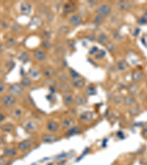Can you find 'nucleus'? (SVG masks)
I'll use <instances>...</instances> for the list:
<instances>
[{
	"mask_svg": "<svg viewBox=\"0 0 147 165\" xmlns=\"http://www.w3.org/2000/svg\"><path fill=\"white\" fill-rule=\"evenodd\" d=\"M19 151L17 148H15L13 146H5L3 148V154L7 158H14L17 156Z\"/></svg>",
	"mask_w": 147,
	"mask_h": 165,
	"instance_id": "obj_12",
	"label": "nucleus"
},
{
	"mask_svg": "<svg viewBox=\"0 0 147 165\" xmlns=\"http://www.w3.org/2000/svg\"><path fill=\"white\" fill-rule=\"evenodd\" d=\"M0 130L5 134H12L15 131V126L12 123H3L0 126Z\"/></svg>",
	"mask_w": 147,
	"mask_h": 165,
	"instance_id": "obj_17",
	"label": "nucleus"
},
{
	"mask_svg": "<svg viewBox=\"0 0 147 165\" xmlns=\"http://www.w3.org/2000/svg\"><path fill=\"white\" fill-rule=\"evenodd\" d=\"M12 30H13V32H16V33H19L22 31V27L18 24L14 23L13 26H12Z\"/></svg>",
	"mask_w": 147,
	"mask_h": 165,
	"instance_id": "obj_43",
	"label": "nucleus"
},
{
	"mask_svg": "<svg viewBox=\"0 0 147 165\" xmlns=\"http://www.w3.org/2000/svg\"><path fill=\"white\" fill-rule=\"evenodd\" d=\"M105 46H106V48L108 49L110 51H111V52H113V51H114L115 50V45H114L113 44H112V43H110V42H108V44L105 45Z\"/></svg>",
	"mask_w": 147,
	"mask_h": 165,
	"instance_id": "obj_44",
	"label": "nucleus"
},
{
	"mask_svg": "<svg viewBox=\"0 0 147 165\" xmlns=\"http://www.w3.org/2000/svg\"><path fill=\"white\" fill-rule=\"evenodd\" d=\"M76 4L74 2H67L63 6V11L66 13H72L76 10Z\"/></svg>",
	"mask_w": 147,
	"mask_h": 165,
	"instance_id": "obj_27",
	"label": "nucleus"
},
{
	"mask_svg": "<svg viewBox=\"0 0 147 165\" xmlns=\"http://www.w3.org/2000/svg\"><path fill=\"white\" fill-rule=\"evenodd\" d=\"M62 99H63V103L65 106L66 107H71L73 106L74 104V96L72 93H64L62 96Z\"/></svg>",
	"mask_w": 147,
	"mask_h": 165,
	"instance_id": "obj_14",
	"label": "nucleus"
},
{
	"mask_svg": "<svg viewBox=\"0 0 147 165\" xmlns=\"http://www.w3.org/2000/svg\"><path fill=\"white\" fill-rule=\"evenodd\" d=\"M42 74L47 79H52L57 75V73H56L55 69L54 68L47 66L42 70Z\"/></svg>",
	"mask_w": 147,
	"mask_h": 165,
	"instance_id": "obj_13",
	"label": "nucleus"
},
{
	"mask_svg": "<svg viewBox=\"0 0 147 165\" xmlns=\"http://www.w3.org/2000/svg\"><path fill=\"white\" fill-rule=\"evenodd\" d=\"M3 145H4V139H3L2 136L0 135V148H1Z\"/></svg>",
	"mask_w": 147,
	"mask_h": 165,
	"instance_id": "obj_51",
	"label": "nucleus"
},
{
	"mask_svg": "<svg viewBox=\"0 0 147 165\" xmlns=\"http://www.w3.org/2000/svg\"><path fill=\"white\" fill-rule=\"evenodd\" d=\"M7 87L6 86V84L2 81H0V96H3V93L7 90Z\"/></svg>",
	"mask_w": 147,
	"mask_h": 165,
	"instance_id": "obj_41",
	"label": "nucleus"
},
{
	"mask_svg": "<svg viewBox=\"0 0 147 165\" xmlns=\"http://www.w3.org/2000/svg\"><path fill=\"white\" fill-rule=\"evenodd\" d=\"M94 113L93 111H84L80 113L79 115V120L82 123H91L94 120Z\"/></svg>",
	"mask_w": 147,
	"mask_h": 165,
	"instance_id": "obj_4",
	"label": "nucleus"
},
{
	"mask_svg": "<svg viewBox=\"0 0 147 165\" xmlns=\"http://www.w3.org/2000/svg\"><path fill=\"white\" fill-rule=\"evenodd\" d=\"M29 59V56H28L27 53L26 52H23L20 54V56H19V60L22 61L23 62H27Z\"/></svg>",
	"mask_w": 147,
	"mask_h": 165,
	"instance_id": "obj_42",
	"label": "nucleus"
},
{
	"mask_svg": "<svg viewBox=\"0 0 147 165\" xmlns=\"http://www.w3.org/2000/svg\"><path fill=\"white\" fill-rule=\"evenodd\" d=\"M69 76L72 78V80H75V79H81V76L80 75V74L77 72L76 71L72 69V68H70L69 69Z\"/></svg>",
	"mask_w": 147,
	"mask_h": 165,
	"instance_id": "obj_37",
	"label": "nucleus"
},
{
	"mask_svg": "<svg viewBox=\"0 0 147 165\" xmlns=\"http://www.w3.org/2000/svg\"><path fill=\"white\" fill-rule=\"evenodd\" d=\"M22 126H23L25 131L29 134L35 133L39 129V123L37 120H34V119H29V120H25Z\"/></svg>",
	"mask_w": 147,
	"mask_h": 165,
	"instance_id": "obj_3",
	"label": "nucleus"
},
{
	"mask_svg": "<svg viewBox=\"0 0 147 165\" xmlns=\"http://www.w3.org/2000/svg\"><path fill=\"white\" fill-rule=\"evenodd\" d=\"M105 51H103V50H99V51L97 52V54L95 55V57H96V59H101L103 57H105Z\"/></svg>",
	"mask_w": 147,
	"mask_h": 165,
	"instance_id": "obj_45",
	"label": "nucleus"
},
{
	"mask_svg": "<svg viewBox=\"0 0 147 165\" xmlns=\"http://www.w3.org/2000/svg\"><path fill=\"white\" fill-rule=\"evenodd\" d=\"M116 7L120 11H128L132 7V4L130 1H118L116 4Z\"/></svg>",
	"mask_w": 147,
	"mask_h": 165,
	"instance_id": "obj_21",
	"label": "nucleus"
},
{
	"mask_svg": "<svg viewBox=\"0 0 147 165\" xmlns=\"http://www.w3.org/2000/svg\"><path fill=\"white\" fill-rule=\"evenodd\" d=\"M104 21V18L102 17V16H97L94 18V20H93V23L95 24L96 25H101Z\"/></svg>",
	"mask_w": 147,
	"mask_h": 165,
	"instance_id": "obj_40",
	"label": "nucleus"
},
{
	"mask_svg": "<svg viewBox=\"0 0 147 165\" xmlns=\"http://www.w3.org/2000/svg\"><path fill=\"white\" fill-rule=\"evenodd\" d=\"M144 79V74L141 71H134L132 74V79L133 82L138 83Z\"/></svg>",
	"mask_w": 147,
	"mask_h": 165,
	"instance_id": "obj_28",
	"label": "nucleus"
},
{
	"mask_svg": "<svg viewBox=\"0 0 147 165\" xmlns=\"http://www.w3.org/2000/svg\"><path fill=\"white\" fill-rule=\"evenodd\" d=\"M69 21L71 24L75 26H80V25H81L82 24V19L79 15L77 14L72 15V16H70Z\"/></svg>",
	"mask_w": 147,
	"mask_h": 165,
	"instance_id": "obj_24",
	"label": "nucleus"
},
{
	"mask_svg": "<svg viewBox=\"0 0 147 165\" xmlns=\"http://www.w3.org/2000/svg\"><path fill=\"white\" fill-rule=\"evenodd\" d=\"M4 45L3 44H1V42H0V54H1V52H2L3 51H4Z\"/></svg>",
	"mask_w": 147,
	"mask_h": 165,
	"instance_id": "obj_52",
	"label": "nucleus"
},
{
	"mask_svg": "<svg viewBox=\"0 0 147 165\" xmlns=\"http://www.w3.org/2000/svg\"><path fill=\"white\" fill-rule=\"evenodd\" d=\"M112 12V7L110 4H103L99 5L96 9V13L102 17H106L109 16Z\"/></svg>",
	"mask_w": 147,
	"mask_h": 165,
	"instance_id": "obj_6",
	"label": "nucleus"
},
{
	"mask_svg": "<svg viewBox=\"0 0 147 165\" xmlns=\"http://www.w3.org/2000/svg\"><path fill=\"white\" fill-rule=\"evenodd\" d=\"M99 51V50L96 47H93V48L91 49V50L90 51V54H95V55H96V54H97V52Z\"/></svg>",
	"mask_w": 147,
	"mask_h": 165,
	"instance_id": "obj_49",
	"label": "nucleus"
},
{
	"mask_svg": "<svg viewBox=\"0 0 147 165\" xmlns=\"http://www.w3.org/2000/svg\"><path fill=\"white\" fill-rule=\"evenodd\" d=\"M142 135H143V136H145V137H147V127L144 128V129H143V131H142Z\"/></svg>",
	"mask_w": 147,
	"mask_h": 165,
	"instance_id": "obj_50",
	"label": "nucleus"
},
{
	"mask_svg": "<svg viewBox=\"0 0 147 165\" xmlns=\"http://www.w3.org/2000/svg\"><path fill=\"white\" fill-rule=\"evenodd\" d=\"M98 42L102 45H106L109 41H108V38L107 36V35H105V33H101L100 35H99L97 38Z\"/></svg>",
	"mask_w": 147,
	"mask_h": 165,
	"instance_id": "obj_34",
	"label": "nucleus"
},
{
	"mask_svg": "<svg viewBox=\"0 0 147 165\" xmlns=\"http://www.w3.org/2000/svg\"><path fill=\"white\" fill-rule=\"evenodd\" d=\"M77 125V120L75 118L72 117H66L63 119L60 123V127L63 130H68V129H71L73 126Z\"/></svg>",
	"mask_w": 147,
	"mask_h": 165,
	"instance_id": "obj_8",
	"label": "nucleus"
},
{
	"mask_svg": "<svg viewBox=\"0 0 147 165\" xmlns=\"http://www.w3.org/2000/svg\"><path fill=\"white\" fill-rule=\"evenodd\" d=\"M96 87L93 84H90V85L87 86L85 89V92L84 94L87 97H89V96H92L96 95Z\"/></svg>",
	"mask_w": 147,
	"mask_h": 165,
	"instance_id": "obj_29",
	"label": "nucleus"
},
{
	"mask_svg": "<svg viewBox=\"0 0 147 165\" xmlns=\"http://www.w3.org/2000/svg\"><path fill=\"white\" fill-rule=\"evenodd\" d=\"M87 104V97L84 93H77L74 96V104L76 106H85Z\"/></svg>",
	"mask_w": 147,
	"mask_h": 165,
	"instance_id": "obj_7",
	"label": "nucleus"
},
{
	"mask_svg": "<svg viewBox=\"0 0 147 165\" xmlns=\"http://www.w3.org/2000/svg\"><path fill=\"white\" fill-rule=\"evenodd\" d=\"M57 88L60 90V92L63 93V94L64 93H72V87L70 84H68L67 82L61 83L60 82L58 84V85L57 86Z\"/></svg>",
	"mask_w": 147,
	"mask_h": 165,
	"instance_id": "obj_19",
	"label": "nucleus"
},
{
	"mask_svg": "<svg viewBox=\"0 0 147 165\" xmlns=\"http://www.w3.org/2000/svg\"><path fill=\"white\" fill-rule=\"evenodd\" d=\"M123 104H124L125 106H129V107H131V106L136 105V99L134 96L129 94L124 97V102H123Z\"/></svg>",
	"mask_w": 147,
	"mask_h": 165,
	"instance_id": "obj_23",
	"label": "nucleus"
},
{
	"mask_svg": "<svg viewBox=\"0 0 147 165\" xmlns=\"http://www.w3.org/2000/svg\"><path fill=\"white\" fill-rule=\"evenodd\" d=\"M46 129L49 133L57 134V132L60 131L61 127H60V123L57 121L54 120H50L46 124Z\"/></svg>",
	"mask_w": 147,
	"mask_h": 165,
	"instance_id": "obj_5",
	"label": "nucleus"
},
{
	"mask_svg": "<svg viewBox=\"0 0 147 165\" xmlns=\"http://www.w3.org/2000/svg\"><path fill=\"white\" fill-rule=\"evenodd\" d=\"M127 91L129 94L131 96H135L137 95L139 92V86L137 83L131 82L127 85Z\"/></svg>",
	"mask_w": 147,
	"mask_h": 165,
	"instance_id": "obj_20",
	"label": "nucleus"
},
{
	"mask_svg": "<svg viewBox=\"0 0 147 165\" xmlns=\"http://www.w3.org/2000/svg\"><path fill=\"white\" fill-rule=\"evenodd\" d=\"M9 159H10L7 158L5 156L0 157V165H6L9 161Z\"/></svg>",
	"mask_w": 147,
	"mask_h": 165,
	"instance_id": "obj_46",
	"label": "nucleus"
},
{
	"mask_svg": "<svg viewBox=\"0 0 147 165\" xmlns=\"http://www.w3.org/2000/svg\"><path fill=\"white\" fill-rule=\"evenodd\" d=\"M6 118H7V117H6L5 114L2 111H0V123H4L6 120Z\"/></svg>",
	"mask_w": 147,
	"mask_h": 165,
	"instance_id": "obj_47",
	"label": "nucleus"
},
{
	"mask_svg": "<svg viewBox=\"0 0 147 165\" xmlns=\"http://www.w3.org/2000/svg\"><path fill=\"white\" fill-rule=\"evenodd\" d=\"M71 85L74 87V88L77 89H82L85 87V81L83 80L82 79H79L72 80L71 81Z\"/></svg>",
	"mask_w": 147,
	"mask_h": 165,
	"instance_id": "obj_25",
	"label": "nucleus"
},
{
	"mask_svg": "<svg viewBox=\"0 0 147 165\" xmlns=\"http://www.w3.org/2000/svg\"><path fill=\"white\" fill-rule=\"evenodd\" d=\"M140 111H141L140 108H139L138 106L134 105V106L130 107V109H129V114H130V115L132 116V117H136V116L138 115Z\"/></svg>",
	"mask_w": 147,
	"mask_h": 165,
	"instance_id": "obj_33",
	"label": "nucleus"
},
{
	"mask_svg": "<svg viewBox=\"0 0 147 165\" xmlns=\"http://www.w3.org/2000/svg\"><path fill=\"white\" fill-rule=\"evenodd\" d=\"M38 13H39L41 15H42V16H47L50 13L49 9L47 6L44 5V4H41V5H39V7H38Z\"/></svg>",
	"mask_w": 147,
	"mask_h": 165,
	"instance_id": "obj_32",
	"label": "nucleus"
},
{
	"mask_svg": "<svg viewBox=\"0 0 147 165\" xmlns=\"http://www.w3.org/2000/svg\"><path fill=\"white\" fill-rule=\"evenodd\" d=\"M28 76L31 79H37L41 76V71L38 69V68H35V67H32L28 70Z\"/></svg>",
	"mask_w": 147,
	"mask_h": 165,
	"instance_id": "obj_22",
	"label": "nucleus"
},
{
	"mask_svg": "<svg viewBox=\"0 0 147 165\" xmlns=\"http://www.w3.org/2000/svg\"><path fill=\"white\" fill-rule=\"evenodd\" d=\"M57 78L58 79V81L61 83L67 82L69 80V76L64 72H61L60 74H57Z\"/></svg>",
	"mask_w": 147,
	"mask_h": 165,
	"instance_id": "obj_35",
	"label": "nucleus"
},
{
	"mask_svg": "<svg viewBox=\"0 0 147 165\" xmlns=\"http://www.w3.org/2000/svg\"><path fill=\"white\" fill-rule=\"evenodd\" d=\"M41 46L45 49H49L52 47V44L49 40H43V41L41 42Z\"/></svg>",
	"mask_w": 147,
	"mask_h": 165,
	"instance_id": "obj_39",
	"label": "nucleus"
},
{
	"mask_svg": "<svg viewBox=\"0 0 147 165\" xmlns=\"http://www.w3.org/2000/svg\"><path fill=\"white\" fill-rule=\"evenodd\" d=\"M60 140V137L56 134L47 133L41 136V141L45 143H52Z\"/></svg>",
	"mask_w": 147,
	"mask_h": 165,
	"instance_id": "obj_11",
	"label": "nucleus"
},
{
	"mask_svg": "<svg viewBox=\"0 0 147 165\" xmlns=\"http://www.w3.org/2000/svg\"><path fill=\"white\" fill-rule=\"evenodd\" d=\"M128 64H127V62H126L125 60H124V59H120L116 63L117 69H118V71H121V72L126 71V70L128 68Z\"/></svg>",
	"mask_w": 147,
	"mask_h": 165,
	"instance_id": "obj_30",
	"label": "nucleus"
},
{
	"mask_svg": "<svg viewBox=\"0 0 147 165\" xmlns=\"http://www.w3.org/2000/svg\"><path fill=\"white\" fill-rule=\"evenodd\" d=\"M18 103V99L10 94H4L0 98V104L2 108L10 109L16 106Z\"/></svg>",
	"mask_w": 147,
	"mask_h": 165,
	"instance_id": "obj_1",
	"label": "nucleus"
},
{
	"mask_svg": "<svg viewBox=\"0 0 147 165\" xmlns=\"http://www.w3.org/2000/svg\"><path fill=\"white\" fill-rule=\"evenodd\" d=\"M82 128L80 127V126H77V125H76V126H73V127H72L71 129H68V130L66 131V132H65V135H66V136H74V135H77L78 134L81 133L82 132Z\"/></svg>",
	"mask_w": 147,
	"mask_h": 165,
	"instance_id": "obj_18",
	"label": "nucleus"
},
{
	"mask_svg": "<svg viewBox=\"0 0 147 165\" xmlns=\"http://www.w3.org/2000/svg\"><path fill=\"white\" fill-rule=\"evenodd\" d=\"M31 22H32V26H35L36 27H38V26H41V24H42V20H41L40 18L35 16V17H34L33 19H32Z\"/></svg>",
	"mask_w": 147,
	"mask_h": 165,
	"instance_id": "obj_38",
	"label": "nucleus"
},
{
	"mask_svg": "<svg viewBox=\"0 0 147 165\" xmlns=\"http://www.w3.org/2000/svg\"><path fill=\"white\" fill-rule=\"evenodd\" d=\"M32 147V142L29 139H24L18 143L16 148L20 152H27Z\"/></svg>",
	"mask_w": 147,
	"mask_h": 165,
	"instance_id": "obj_9",
	"label": "nucleus"
},
{
	"mask_svg": "<svg viewBox=\"0 0 147 165\" xmlns=\"http://www.w3.org/2000/svg\"><path fill=\"white\" fill-rule=\"evenodd\" d=\"M138 22L141 24H145L147 23V18L144 17V16L141 18V19L138 20Z\"/></svg>",
	"mask_w": 147,
	"mask_h": 165,
	"instance_id": "obj_48",
	"label": "nucleus"
},
{
	"mask_svg": "<svg viewBox=\"0 0 147 165\" xmlns=\"http://www.w3.org/2000/svg\"><path fill=\"white\" fill-rule=\"evenodd\" d=\"M1 109H2V106H1V104H0V111H1Z\"/></svg>",
	"mask_w": 147,
	"mask_h": 165,
	"instance_id": "obj_53",
	"label": "nucleus"
},
{
	"mask_svg": "<svg viewBox=\"0 0 147 165\" xmlns=\"http://www.w3.org/2000/svg\"><path fill=\"white\" fill-rule=\"evenodd\" d=\"M19 10L22 14L28 16L30 14L32 10V5L27 1H22L19 6Z\"/></svg>",
	"mask_w": 147,
	"mask_h": 165,
	"instance_id": "obj_15",
	"label": "nucleus"
},
{
	"mask_svg": "<svg viewBox=\"0 0 147 165\" xmlns=\"http://www.w3.org/2000/svg\"><path fill=\"white\" fill-rule=\"evenodd\" d=\"M24 111L22 108L15 106L10 109V116L16 121H19L23 117Z\"/></svg>",
	"mask_w": 147,
	"mask_h": 165,
	"instance_id": "obj_10",
	"label": "nucleus"
},
{
	"mask_svg": "<svg viewBox=\"0 0 147 165\" xmlns=\"http://www.w3.org/2000/svg\"><path fill=\"white\" fill-rule=\"evenodd\" d=\"M20 84H22L25 89L29 88V87L32 85V80L28 76L24 75L22 76V79H21Z\"/></svg>",
	"mask_w": 147,
	"mask_h": 165,
	"instance_id": "obj_26",
	"label": "nucleus"
},
{
	"mask_svg": "<svg viewBox=\"0 0 147 165\" xmlns=\"http://www.w3.org/2000/svg\"><path fill=\"white\" fill-rule=\"evenodd\" d=\"M33 56L34 57L38 60V62H44L47 59V53L44 51V50L41 49H37L33 51Z\"/></svg>",
	"mask_w": 147,
	"mask_h": 165,
	"instance_id": "obj_16",
	"label": "nucleus"
},
{
	"mask_svg": "<svg viewBox=\"0 0 147 165\" xmlns=\"http://www.w3.org/2000/svg\"><path fill=\"white\" fill-rule=\"evenodd\" d=\"M113 102L116 105H120L124 102V96L121 94H116L113 97Z\"/></svg>",
	"mask_w": 147,
	"mask_h": 165,
	"instance_id": "obj_36",
	"label": "nucleus"
},
{
	"mask_svg": "<svg viewBox=\"0 0 147 165\" xmlns=\"http://www.w3.org/2000/svg\"><path fill=\"white\" fill-rule=\"evenodd\" d=\"M17 44V41L14 38H9L4 42V46L7 49H11L15 47Z\"/></svg>",
	"mask_w": 147,
	"mask_h": 165,
	"instance_id": "obj_31",
	"label": "nucleus"
},
{
	"mask_svg": "<svg viewBox=\"0 0 147 165\" xmlns=\"http://www.w3.org/2000/svg\"><path fill=\"white\" fill-rule=\"evenodd\" d=\"M146 88H147V82H146Z\"/></svg>",
	"mask_w": 147,
	"mask_h": 165,
	"instance_id": "obj_54",
	"label": "nucleus"
},
{
	"mask_svg": "<svg viewBox=\"0 0 147 165\" xmlns=\"http://www.w3.org/2000/svg\"><path fill=\"white\" fill-rule=\"evenodd\" d=\"M25 91V88L20 83H13L7 87V92L8 94L12 95L15 97L18 98L22 96Z\"/></svg>",
	"mask_w": 147,
	"mask_h": 165,
	"instance_id": "obj_2",
	"label": "nucleus"
}]
</instances>
